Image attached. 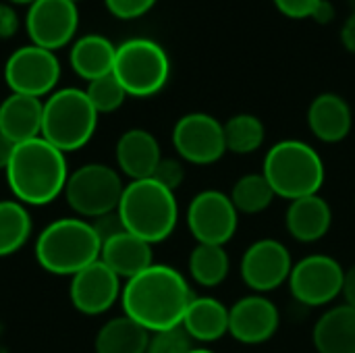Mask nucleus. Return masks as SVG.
<instances>
[{"label":"nucleus","instance_id":"2f4dec72","mask_svg":"<svg viewBox=\"0 0 355 353\" xmlns=\"http://www.w3.org/2000/svg\"><path fill=\"white\" fill-rule=\"evenodd\" d=\"M154 181H158L160 185H164L166 189L171 191H177L181 187V183L185 181V166L181 160L177 158H164L158 162L154 175H152Z\"/></svg>","mask_w":355,"mask_h":353},{"label":"nucleus","instance_id":"58836bf2","mask_svg":"<svg viewBox=\"0 0 355 353\" xmlns=\"http://www.w3.org/2000/svg\"><path fill=\"white\" fill-rule=\"evenodd\" d=\"M333 6H331V2H327V0H320L318 2V6L314 8V12H312V17L314 19H318V21H322V23H327V21H331L333 19Z\"/></svg>","mask_w":355,"mask_h":353},{"label":"nucleus","instance_id":"9b49d317","mask_svg":"<svg viewBox=\"0 0 355 353\" xmlns=\"http://www.w3.org/2000/svg\"><path fill=\"white\" fill-rule=\"evenodd\" d=\"M187 227L198 243L227 246L237 233L239 212L235 210L229 193L218 189L200 191L187 208Z\"/></svg>","mask_w":355,"mask_h":353},{"label":"nucleus","instance_id":"6ab92c4d","mask_svg":"<svg viewBox=\"0 0 355 353\" xmlns=\"http://www.w3.org/2000/svg\"><path fill=\"white\" fill-rule=\"evenodd\" d=\"M333 225V210L329 202L314 193L289 202L285 212V227L289 235L300 243L320 241Z\"/></svg>","mask_w":355,"mask_h":353},{"label":"nucleus","instance_id":"39448f33","mask_svg":"<svg viewBox=\"0 0 355 353\" xmlns=\"http://www.w3.org/2000/svg\"><path fill=\"white\" fill-rule=\"evenodd\" d=\"M262 175L268 179L275 196L289 202L314 196L324 185V162L320 154L302 139L277 141L264 156Z\"/></svg>","mask_w":355,"mask_h":353},{"label":"nucleus","instance_id":"37998d69","mask_svg":"<svg viewBox=\"0 0 355 353\" xmlns=\"http://www.w3.org/2000/svg\"><path fill=\"white\" fill-rule=\"evenodd\" d=\"M71 2H75V4H77V2H79V0H71Z\"/></svg>","mask_w":355,"mask_h":353},{"label":"nucleus","instance_id":"a19ab883","mask_svg":"<svg viewBox=\"0 0 355 353\" xmlns=\"http://www.w3.org/2000/svg\"><path fill=\"white\" fill-rule=\"evenodd\" d=\"M189 353H214V352H210V350H206V347H193Z\"/></svg>","mask_w":355,"mask_h":353},{"label":"nucleus","instance_id":"423d86ee","mask_svg":"<svg viewBox=\"0 0 355 353\" xmlns=\"http://www.w3.org/2000/svg\"><path fill=\"white\" fill-rule=\"evenodd\" d=\"M98 112L85 89L60 87L44 100L42 135L62 154L81 150L89 144L98 127Z\"/></svg>","mask_w":355,"mask_h":353},{"label":"nucleus","instance_id":"9d476101","mask_svg":"<svg viewBox=\"0 0 355 353\" xmlns=\"http://www.w3.org/2000/svg\"><path fill=\"white\" fill-rule=\"evenodd\" d=\"M345 268L327 254H312L293 264L289 275V291L295 302L310 308L333 304L343 291Z\"/></svg>","mask_w":355,"mask_h":353},{"label":"nucleus","instance_id":"aec40b11","mask_svg":"<svg viewBox=\"0 0 355 353\" xmlns=\"http://www.w3.org/2000/svg\"><path fill=\"white\" fill-rule=\"evenodd\" d=\"M44 100L23 94H8L0 102V133L15 146L42 135Z\"/></svg>","mask_w":355,"mask_h":353},{"label":"nucleus","instance_id":"7c9ffc66","mask_svg":"<svg viewBox=\"0 0 355 353\" xmlns=\"http://www.w3.org/2000/svg\"><path fill=\"white\" fill-rule=\"evenodd\" d=\"M191 350V337L183 331V327H175L168 331L152 333L146 353H189Z\"/></svg>","mask_w":355,"mask_h":353},{"label":"nucleus","instance_id":"e433bc0d","mask_svg":"<svg viewBox=\"0 0 355 353\" xmlns=\"http://www.w3.org/2000/svg\"><path fill=\"white\" fill-rule=\"evenodd\" d=\"M341 40H343V46L349 52H355V12H352L349 19L343 23V27H341Z\"/></svg>","mask_w":355,"mask_h":353},{"label":"nucleus","instance_id":"5701e85b","mask_svg":"<svg viewBox=\"0 0 355 353\" xmlns=\"http://www.w3.org/2000/svg\"><path fill=\"white\" fill-rule=\"evenodd\" d=\"M181 327L191 341L214 343L229 335V308L216 298H193Z\"/></svg>","mask_w":355,"mask_h":353},{"label":"nucleus","instance_id":"c85d7f7f","mask_svg":"<svg viewBox=\"0 0 355 353\" xmlns=\"http://www.w3.org/2000/svg\"><path fill=\"white\" fill-rule=\"evenodd\" d=\"M223 129H225L227 152L241 154V156L260 150L264 144V137H266L264 123L256 114H250V112H241V114L231 117L223 125Z\"/></svg>","mask_w":355,"mask_h":353},{"label":"nucleus","instance_id":"b1692460","mask_svg":"<svg viewBox=\"0 0 355 353\" xmlns=\"http://www.w3.org/2000/svg\"><path fill=\"white\" fill-rule=\"evenodd\" d=\"M114 54H116V46L108 37L100 33H87L73 42L69 52V62L73 71L89 83L98 77L112 73Z\"/></svg>","mask_w":355,"mask_h":353},{"label":"nucleus","instance_id":"bb28decb","mask_svg":"<svg viewBox=\"0 0 355 353\" xmlns=\"http://www.w3.org/2000/svg\"><path fill=\"white\" fill-rule=\"evenodd\" d=\"M187 264H189L191 279L206 289L218 287L229 277L231 270V260L223 246L198 243L191 250Z\"/></svg>","mask_w":355,"mask_h":353},{"label":"nucleus","instance_id":"f3484780","mask_svg":"<svg viewBox=\"0 0 355 353\" xmlns=\"http://www.w3.org/2000/svg\"><path fill=\"white\" fill-rule=\"evenodd\" d=\"M119 171L131 181L152 179L158 162L162 160L158 139L146 129L125 131L114 148Z\"/></svg>","mask_w":355,"mask_h":353},{"label":"nucleus","instance_id":"412c9836","mask_svg":"<svg viewBox=\"0 0 355 353\" xmlns=\"http://www.w3.org/2000/svg\"><path fill=\"white\" fill-rule=\"evenodd\" d=\"M308 125L316 139L324 144H339L352 131V108L339 94H320L308 108Z\"/></svg>","mask_w":355,"mask_h":353},{"label":"nucleus","instance_id":"4c0bfd02","mask_svg":"<svg viewBox=\"0 0 355 353\" xmlns=\"http://www.w3.org/2000/svg\"><path fill=\"white\" fill-rule=\"evenodd\" d=\"M12 152H15V144L0 133V171H6L10 158H12Z\"/></svg>","mask_w":355,"mask_h":353},{"label":"nucleus","instance_id":"79ce46f5","mask_svg":"<svg viewBox=\"0 0 355 353\" xmlns=\"http://www.w3.org/2000/svg\"><path fill=\"white\" fill-rule=\"evenodd\" d=\"M0 353H8V352H6V350H4V347H0Z\"/></svg>","mask_w":355,"mask_h":353},{"label":"nucleus","instance_id":"cd10ccee","mask_svg":"<svg viewBox=\"0 0 355 353\" xmlns=\"http://www.w3.org/2000/svg\"><path fill=\"white\" fill-rule=\"evenodd\" d=\"M229 198L239 214H260L272 204L277 196L262 173H250L235 181Z\"/></svg>","mask_w":355,"mask_h":353},{"label":"nucleus","instance_id":"dca6fc26","mask_svg":"<svg viewBox=\"0 0 355 353\" xmlns=\"http://www.w3.org/2000/svg\"><path fill=\"white\" fill-rule=\"evenodd\" d=\"M279 325V308L260 293L245 295L229 308V335L243 345H262L270 341L277 335Z\"/></svg>","mask_w":355,"mask_h":353},{"label":"nucleus","instance_id":"c9c22d12","mask_svg":"<svg viewBox=\"0 0 355 353\" xmlns=\"http://www.w3.org/2000/svg\"><path fill=\"white\" fill-rule=\"evenodd\" d=\"M341 298L345 300L347 306L355 308V264L349 266L343 275V291H341Z\"/></svg>","mask_w":355,"mask_h":353},{"label":"nucleus","instance_id":"f257e3e1","mask_svg":"<svg viewBox=\"0 0 355 353\" xmlns=\"http://www.w3.org/2000/svg\"><path fill=\"white\" fill-rule=\"evenodd\" d=\"M193 300L187 279L168 264H152L123 285L121 304L125 316L148 333L181 327Z\"/></svg>","mask_w":355,"mask_h":353},{"label":"nucleus","instance_id":"6e6552de","mask_svg":"<svg viewBox=\"0 0 355 353\" xmlns=\"http://www.w3.org/2000/svg\"><path fill=\"white\" fill-rule=\"evenodd\" d=\"M123 191V179L112 166L89 162L69 175L64 200L79 218L96 221L104 214L116 212Z\"/></svg>","mask_w":355,"mask_h":353},{"label":"nucleus","instance_id":"ea45409f","mask_svg":"<svg viewBox=\"0 0 355 353\" xmlns=\"http://www.w3.org/2000/svg\"><path fill=\"white\" fill-rule=\"evenodd\" d=\"M8 4H25V6H31L35 0H6Z\"/></svg>","mask_w":355,"mask_h":353},{"label":"nucleus","instance_id":"f03ea898","mask_svg":"<svg viewBox=\"0 0 355 353\" xmlns=\"http://www.w3.org/2000/svg\"><path fill=\"white\" fill-rule=\"evenodd\" d=\"M4 175L17 202L46 206L64 193L71 173L64 154L44 137H35L15 146Z\"/></svg>","mask_w":355,"mask_h":353},{"label":"nucleus","instance_id":"4468645a","mask_svg":"<svg viewBox=\"0 0 355 353\" xmlns=\"http://www.w3.org/2000/svg\"><path fill=\"white\" fill-rule=\"evenodd\" d=\"M241 279L254 293H268L289 281L293 260L289 250L277 239L254 241L241 258Z\"/></svg>","mask_w":355,"mask_h":353},{"label":"nucleus","instance_id":"473e14b6","mask_svg":"<svg viewBox=\"0 0 355 353\" xmlns=\"http://www.w3.org/2000/svg\"><path fill=\"white\" fill-rule=\"evenodd\" d=\"M158 0H104L108 12L116 19H123V21L144 17L146 12L152 10V6Z\"/></svg>","mask_w":355,"mask_h":353},{"label":"nucleus","instance_id":"72a5a7b5","mask_svg":"<svg viewBox=\"0 0 355 353\" xmlns=\"http://www.w3.org/2000/svg\"><path fill=\"white\" fill-rule=\"evenodd\" d=\"M277 8L291 19H306L312 17L314 8L318 6L320 0H272Z\"/></svg>","mask_w":355,"mask_h":353},{"label":"nucleus","instance_id":"a878e982","mask_svg":"<svg viewBox=\"0 0 355 353\" xmlns=\"http://www.w3.org/2000/svg\"><path fill=\"white\" fill-rule=\"evenodd\" d=\"M33 231V223L25 204L0 200V258L12 256L25 248Z\"/></svg>","mask_w":355,"mask_h":353},{"label":"nucleus","instance_id":"ddd939ff","mask_svg":"<svg viewBox=\"0 0 355 353\" xmlns=\"http://www.w3.org/2000/svg\"><path fill=\"white\" fill-rule=\"evenodd\" d=\"M79 10L71 0H35L25 12V31L31 44L56 52L73 42Z\"/></svg>","mask_w":355,"mask_h":353},{"label":"nucleus","instance_id":"a211bd4d","mask_svg":"<svg viewBox=\"0 0 355 353\" xmlns=\"http://www.w3.org/2000/svg\"><path fill=\"white\" fill-rule=\"evenodd\" d=\"M100 260L119 279L129 281L154 264L152 243L144 241L141 237H137L129 231H121L102 241Z\"/></svg>","mask_w":355,"mask_h":353},{"label":"nucleus","instance_id":"f704fd0d","mask_svg":"<svg viewBox=\"0 0 355 353\" xmlns=\"http://www.w3.org/2000/svg\"><path fill=\"white\" fill-rule=\"evenodd\" d=\"M19 29V17L8 2H0V40H8Z\"/></svg>","mask_w":355,"mask_h":353},{"label":"nucleus","instance_id":"0eeeda50","mask_svg":"<svg viewBox=\"0 0 355 353\" xmlns=\"http://www.w3.org/2000/svg\"><path fill=\"white\" fill-rule=\"evenodd\" d=\"M112 75L121 81L127 96L150 98L166 85L171 60L158 42L131 37L116 46Z\"/></svg>","mask_w":355,"mask_h":353},{"label":"nucleus","instance_id":"393cba45","mask_svg":"<svg viewBox=\"0 0 355 353\" xmlns=\"http://www.w3.org/2000/svg\"><path fill=\"white\" fill-rule=\"evenodd\" d=\"M150 335L129 316H116L104 322L96 335V353H146Z\"/></svg>","mask_w":355,"mask_h":353},{"label":"nucleus","instance_id":"4be33fe9","mask_svg":"<svg viewBox=\"0 0 355 353\" xmlns=\"http://www.w3.org/2000/svg\"><path fill=\"white\" fill-rule=\"evenodd\" d=\"M312 343L318 353H355V308L333 306L314 325Z\"/></svg>","mask_w":355,"mask_h":353},{"label":"nucleus","instance_id":"2eb2a0df","mask_svg":"<svg viewBox=\"0 0 355 353\" xmlns=\"http://www.w3.org/2000/svg\"><path fill=\"white\" fill-rule=\"evenodd\" d=\"M123 293L121 279L102 262L96 260L71 277L69 298L77 312L85 316L106 314Z\"/></svg>","mask_w":355,"mask_h":353},{"label":"nucleus","instance_id":"7ed1b4c3","mask_svg":"<svg viewBox=\"0 0 355 353\" xmlns=\"http://www.w3.org/2000/svg\"><path fill=\"white\" fill-rule=\"evenodd\" d=\"M37 264L56 277H73L100 260L102 239L94 225L79 216L52 221L35 239Z\"/></svg>","mask_w":355,"mask_h":353},{"label":"nucleus","instance_id":"f8f14e48","mask_svg":"<svg viewBox=\"0 0 355 353\" xmlns=\"http://www.w3.org/2000/svg\"><path fill=\"white\" fill-rule=\"evenodd\" d=\"M173 146L189 164H214L227 154L223 123L206 112L183 114L173 127Z\"/></svg>","mask_w":355,"mask_h":353},{"label":"nucleus","instance_id":"20e7f679","mask_svg":"<svg viewBox=\"0 0 355 353\" xmlns=\"http://www.w3.org/2000/svg\"><path fill=\"white\" fill-rule=\"evenodd\" d=\"M116 214L125 231L154 246L173 235L179 221V204L175 191L154 179H141L125 185Z\"/></svg>","mask_w":355,"mask_h":353},{"label":"nucleus","instance_id":"1a4fd4ad","mask_svg":"<svg viewBox=\"0 0 355 353\" xmlns=\"http://www.w3.org/2000/svg\"><path fill=\"white\" fill-rule=\"evenodd\" d=\"M60 62L52 50L27 44L17 48L4 62V81L12 94L44 98L56 92Z\"/></svg>","mask_w":355,"mask_h":353},{"label":"nucleus","instance_id":"c756f323","mask_svg":"<svg viewBox=\"0 0 355 353\" xmlns=\"http://www.w3.org/2000/svg\"><path fill=\"white\" fill-rule=\"evenodd\" d=\"M85 94H87V98H89V102H92V106L96 108L98 114L114 112L127 100L125 87L121 85V81L112 73L89 81L87 87H85Z\"/></svg>","mask_w":355,"mask_h":353}]
</instances>
